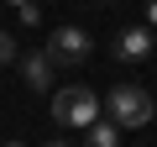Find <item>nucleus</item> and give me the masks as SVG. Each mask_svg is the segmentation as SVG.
I'll list each match as a JSON object with an SVG mask.
<instances>
[{
    "mask_svg": "<svg viewBox=\"0 0 157 147\" xmlns=\"http://www.w3.org/2000/svg\"><path fill=\"white\" fill-rule=\"evenodd\" d=\"M16 58H21V53H16V37L0 32V63H16Z\"/></svg>",
    "mask_w": 157,
    "mask_h": 147,
    "instance_id": "nucleus-8",
    "label": "nucleus"
},
{
    "mask_svg": "<svg viewBox=\"0 0 157 147\" xmlns=\"http://www.w3.org/2000/svg\"><path fill=\"white\" fill-rule=\"evenodd\" d=\"M42 147H73V142H63V137H52V142H42Z\"/></svg>",
    "mask_w": 157,
    "mask_h": 147,
    "instance_id": "nucleus-10",
    "label": "nucleus"
},
{
    "mask_svg": "<svg viewBox=\"0 0 157 147\" xmlns=\"http://www.w3.org/2000/svg\"><path fill=\"white\" fill-rule=\"evenodd\" d=\"M105 110H110L115 126H147V121H152V95H147L141 84H115V89L105 95Z\"/></svg>",
    "mask_w": 157,
    "mask_h": 147,
    "instance_id": "nucleus-2",
    "label": "nucleus"
},
{
    "mask_svg": "<svg viewBox=\"0 0 157 147\" xmlns=\"http://www.w3.org/2000/svg\"><path fill=\"white\" fill-rule=\"evenodd\" d=\"M16 63H21V74H26V84H32V89H52V68H58L52 53H21Z\"/></svg>",
    "mask_w": 157,
    "mask_h": 147,
    "instance_id": "nucleus-5",
    "label": "nucleus"
},
{
    "mask_svg": "<svg viewBox=\"0 0 157 147\" xmlns=\"http://www.w3.org/2000/svg\"><path fill=\"white\" fill-rule=\"evenodd\" d=\"M52 121H58V126H73V131H84L89 121H100V95L84 89V84L52 89Z\"/></svg>",
    "mask_w": 157,
    "mask_h": 147,
    "instance_id": "nucleus-1",
    "label": "nucleus"
},
{
    "mask_svg": "<svg viewBox=\"0 0 157 147\" xmlns=\"http://www.w3.org/2000/svg\"><path fill=\"white\" fill-rule=\"evenodd\" d=\"M16 16H21L26 26H37V21H42V6H37V0H21V6H16Z\"/></svg>",
    "mask_w": 157,
    "mask_h": 147,
    "instance_id": "nucleus-7",
    "label": "nucleus"
},
{
    "mask_svg": "<svg viewBox=\"0 0 157 147\" xmlns=\"http://www.w3.org/2000/svg\"><path fill=\"white\" fill-rule=\"evenodd\" d=\"M89 6H110V0H89Z\"/></svg>",
    "mask_w": 157,
    "mask_h": 147,
    "instance_id": "nucleus-11",
    "label": "nucleus"
},
{
    "mask_svg": "<svg viewBox=\"0 0 157 147\" xmlns=\"http://www.w3.org/2000/svg\"><path fill=\"white\" fill-rule=\"evenodd\" d=\"M147 26H157V0H147Z\"/></svg>",
    "mask_w": 157,
    "mask_h": 147,
    "instance_id": "nucleus-9",
    "label": "nucleus"
},
{
    "mask_svg": "<svg viewBox=\"0 0 157 147\" xmlns=\"http://www.w3.org/2000/svg\"><path fill=\"white\" fill-rule=\"evenodd\" d=\"M11 6H21V0H11Z\"/></svg>",
    "mask_w": 157,
    "mask_h": 147,
    "instance_id": "nucleus-13",
    "label": "nucleus"
},
{
    "mask_svg": "<svg viewBox=\"0 0 157 147\" xmlns=\"http://www.w3.org/2000/svg\"><path fill=\"white\" fill-rule=\"evenodd\" d=\"M152 47H157V42H152V26H126V32L115 37V58H121V63H147Z\"/></svg>",
    "mask_w": 157,
    "mask_h": 147,
    "instance_id": "nucleus-4",
    "label": "nucleus"
},
{
    "mask_svg": "<svg viewBox=\"0 0 157 147\" xmlns=\"http://www.w3.org/2000/svg\"><path fill=\"white\" fill-rule=\"evenodd\" d=\"M84 147H121L115 121H89V126H84Z\"/></svg>",
    "mask_w": 157,
    "mask_h": 147,
    "instance_id": "nucleus-6",
    "label": "nucleus"
},
{
    "mask_svg": "<svg viewBox=\"0 0 157 147\" xmlns=\"http://www.w3.org/2000/svg\"><path fill=\"white\" fill-rule=\"evenodd\" d=\"M47 53H52V63H84L89 58V32L84 26H58Z\"/></svg>",
    "mask_w": 157,
    "mask_h": 147,
    "instance_id": "nucleus-3",
    "label": "nucleus"
},
{
    "mask_svg": "<svg viewBox=\"0 0 157 147\" xmlns=\"http://www.w3.org/2000/svg\"><path fill=\"white\" fill-rule=\"evenodd\" d=\"M0 147H21V142H0Z\"/></svg>",
    "mask_w": 157,
    "mask_h": 147,
    "instance_id": "nucleus-12",
    "label": "nucleus"
}]
</instances>
